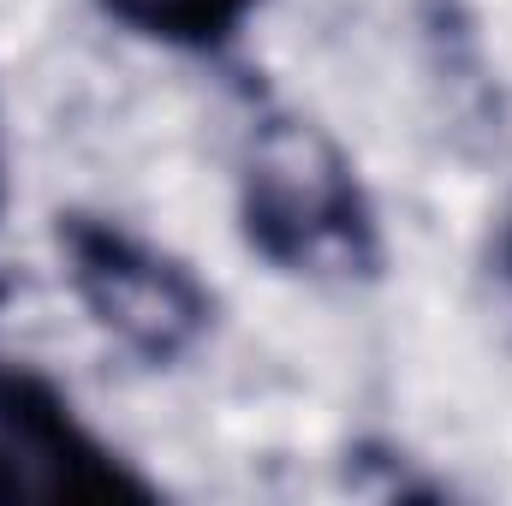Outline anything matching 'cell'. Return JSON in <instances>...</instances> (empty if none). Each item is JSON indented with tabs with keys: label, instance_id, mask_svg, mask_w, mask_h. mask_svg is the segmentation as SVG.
I'll return each mask as SVG.
<instances>
[{
	"label": "cell",
	"instance_id": "6da1fadb",
	"mask_svg": "<svg viewBox=\"0 0 512 506\" xmlns=\"http://www.w3.org/2000/svg\"><path fill=\"white\" fill-rule=\"evenodd\" d=\"M239 227L286 274H376L382 227L352 155L322 126L256 108L239 161Z\"/></svg>",
	"mask_w": 512,
	"mask_h": 506
},
{
	"label": "cell",
	"instance_id": "7a4b0ae2",
	"mask_svg": "<svg viewBox=\"0 0 512 506\" xmlns=\"http://www.w3.org/2000/svg\"><path fill=\"white\" fill-rule=\"evenodd\" d=\"M54 239H60L78 304L137 364L167 370L209 334L215 292L191 274V262L149 245L126 221L72 209V215H60Z\"/></svg>",
	"mask_w": 512,
	"mask_h": 506
},
{
	"label": "cell",
	"instance_id": "3957f363",
	"mask_svg": "<svg viewBox=\"0 0 512 506\" xmlns=\"http://www.w3.org/2000/svg\"><path fill=\"white\" fill-rule=\"evenodd\" d=\"M6 304V280H0ZM161 489L126 465L72 399L30 364L0 358V506H149Z\"/></svg>",
	"mask_w": 512,
	"mask_h": 506
},
{
	"label": "cell",
	"instance_id": "277c9868",
	"mask_svg": "<svg viewBox=\"0 0 512 506\" xmlns=\"http://www.w3.org/2000/svg\"><path fill=\"white\" fill-rule=\"evenodd\" d=\"M102 12L161 48L221 54L239 36V24L256 12V0H102Z\"/></svg>",
	"mask_w": 512,
	"mask_h": 506
},
{
	"label": "cell",
	"instance_id": "5b68a950",
	"mask_svg": "<svg viewBox=\"0 0 512 506\" xmlns=\"http://www.w3.org/2000/svg\"><path fill=\"white\" fill-rule=\"evenodd\" d=\"M501 274L512 280V215H507V227H501Z\"/></svg>",
	"mask_w": 512,
	"mask_h": 506
},
{
	"label": "cell",
	"instance_id": "8992f818",
	"mask_svg": "<svg viewBox=\"0 0 512 506\" xmlns=\"http://www.w3.org/2000/svg\"><path fill=\"white\" fill-rule=\"evenodd\" d=\"M0 191H6V179H0Z\"/></svg>",
	"mask_w": 512,
	"mask_h": 506
}]
</instances>
